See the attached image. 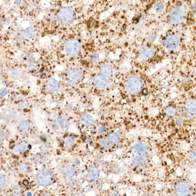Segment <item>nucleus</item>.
I'll return each mask as SVG.
<instances>
[{"label":"nucleus","instance_id":"1","mask_svg":"<svg viewBox=\"0 0 196 196\" xmlns=\"http://www.w3.org/2000/svg\"><path fill=\"white\" fill-rule=\"evenodd\" d=\"M57 18L61 24L65 25L70 24L74 19L75 13L69 7H62L58 11Z\"/></svg>","mask_w":196,"mask_h":196},{"label":"nucleus","instance_id":"2","mask_svg":"<svg viewBox=\"0 0 196 196\" xmlns=\"http://www.w3.org/2000/svg\"><path fill=\"white\" fill-rule=\"evenodd\" d=\"M142 86V83L141 80L136 76H131L126 80V90L130 94L138 93L141 91Z\"/></svg>","mask_w":196,"mask_h":196},{"label":"nucleus","instance_id":"3","mask_svg":"<svg viewBox=\"0 0 196 196\" xmlns=\"http://www.w3.org/2000/svg\"><path fill=\"white\" fill-rule=\"evenodd\" d=\"M181 4H176L172 9L170 14V20L174 24H181L184 21L185 13L184 9L181 8Z\"/></svg>","mask_w":196,"mask_h":196},{"label":"nucleus","instance_id":"4","mask_svg":"<svg viewBox=\"0 0 196 196\" xmlns=\"http://www.w3.org/2000/svg\"><path fill=\"white\" fill-rule=\"evenodd\" d=\"M179 44V39L176 34H171L163 40V45L168 50H174L177 48Z\"/></svg>","mask_w":196,"mask_h":196},{"label":"nucleus","instance_id":"5","mask_svg":"<svg viewBox=\"0 0 196 196\" xmlns=\"http://www.w3.org/2000/svg\"><path fill=\"white\" fill-rule=\"evenodd\" d=\"M80 50V43L76 40H70L65 43V51L68 55L71 56L77 55Z\"/></svg>","mask_w":196,"mask_h":196},{"label":"nucleus","instance_id":"6","mask_svg":"<svg viewBox=\"0 0 196 196\" xmlns=\"http://www.w3.org/2000/svg\"><path fill=\"white\" fill-rule=\"evenodd\" d=\"M36 179L38 184L40 185L47 186L51 181V174L47 169L41 170L37 175Z\"/></svg>","mask_w":196,"mask_h":196},{"label":"nucleus","instance_id":"7","mask_svg":"<svg viewBox=\"0 0 196 196\" xmlns=\"http://www.w3.org/2000/svg\"><path fill=\"white\" fill-rule=\"evenodd\" d=\"M175 189L176 194L179 196H187L191 193V186L188 183L183 181L178 182Z\"/></svg>","mask_w":196,"mask_h":196},{"label":"nucleus","instance_id":"8","mask_svg":"<svg viewBox=\"0 0 196 196\" xmlns=\"http://www.w3.org/2000/svg\"><path fill=\"white\" fill-rule=\"evenodd\" d=\"M139 57L142 60H147L150 59L155 54V50L153 47L147 45H144L140 48Z\"/></svg>","mask_w":196,"mask_h":196},{"label":"nucleus","instance_id":"9","mask_svg":"<svg viewBox=\"0 0 196 196\" xmlns=\"http://www.w3.org/2000/svg\"><path fill=\"white\" fill-rule=\"evenodd\" d=\"M81 72L77 68H71L67 72V78L69 82L72 84L78 81L81 78Z\"/></svg>","mask_w":196,"mask_h":196},{"label":"nucleus","instance_id":"10","mask_svg":"<svg viewBox=\"0 0 196 196\" xmlns=\"http://www.w3.org/2000/svg\"><path fill=\"white\" fill-rule=\"evenodd\" d=\"M185 109L191 115L196 114V99H189L185 104Z\"/></svg>","mask_w":196,"mask_h":196},{"label":"nucleus","instance_id":"11","mask_svg":"<svg viewBox=\"0 0 196 196\" xmlns=\"http://www.w3.org/2000/svg\"><path fill=\"white\" fill-rule=\"evenodd\" d=\"M100 75L105 78H110L113 75V68L111 66L108 64H104L100 68Z\"/></svg>","mask_w":196,"mask_h":196},{"label":"nucleus","instance_id":"12","mask_svg":"<svg viewBox=\"0 0 196 196\" xmlns=\"http://www.w3.org/2000/svg\"><path fill=\"white\" fill-rule=\"evenodd\" d=\"M94 83L95 85L99 88H104L108 84V81L106 78L101 75H97L94 78Z\"/></svg>","mask_w":196,"mask_h":196},{"label":"nucleus","instance_id":"13","mask_svg":"<svg viewBox=\"0 0 196 196\" xmlns=\"http://www.w3.org/2000/svg\"><path fill=\"white\" fill-rule=\"evenodd\" d=\"M134 150L138 156H143L145 155L147 150V146L143 143H138L134 146Z\"/></svg>","mask_w":196,"mask_h":196},{"label":"nucleus","instance_id":"14","mask_svg":"<svg viewBox=\"0 0 196 196\" xmlns=\"http://www.w3.org/2000/svg\"><path fill=\"white\" fill-rule=\"evenodd\" d=\"M59 83L54 79H50L46 83L47 88L50 91H56L59 88Z\"/></svg>","mask_w":196,"mask_h":196},{"label":"nucleus","instance_id":"15","mask_svg":"<svg viewBox=\"0 0 196 196\" xmlns=\"http://www.w3.org/2000/svg\"><path fill=\"white\" fill-rule=\"evenodd\" d=\"M81 121L85 126H90L94 122V119L88 114H85L81 117Z\"/></svg>","mask_w":196,"mask_h":196},{"label":"nucleus","instance_id":"16","mask_svg":"<svg viewBox=\"0 0 196 196\" xmlns=\"http://www.w3.org/2000/svg\"><path fill=\"white\" fill-rule=\"evenodd\" d=\"M145 159L143 156H138L135 157L133 161V164L137 167H143L145 164Z\"/></svg>","mask_w":196,"mask_h":196},{"label":"nucleus","instance_id":"17","mask_svg":"<svg viewBox=\"0 0 196 196\" xmlns=\"http://www.w3.org/2000/svg\"><path fill=\"white\" fill-rule=\"evenodd\" d=\"M27 147V144L25 142H22L21 143L18 144L17 145H15L12 151L14 153H18L24 152L26 149Z\"/></svg>","mask_w":196,"mask_h":196},{"label":"nucleus","instance_id":"18","mask_svg":"<svg viewBox=\"0 0 196 196\" xmlns=\"http://www.w3.org/2000/svg\"><path fill=\"white\" fill-rule=\"evenodd\" d=\"M89 177L92 179H97L100 175V170L98 167H92L88 172Z\"/></svg>","mask_w":196,"mask_h":196},{"label":"nucleus","instance_id":"19","mask_svg":"<svg viewBox=\"0 0 196 196\" xmlns=\"http://www.w3.org/2000/svg\"><path fill=\"white\" fill-rule=\"evenodd\" d=\"M107 139L109 141V142L111 144H117L120 141L119 135H118V133H110L108 136Z\"/></svg>","mask_w":196,"mask_h":196},{"label":"nucleus","instance_id":"20","mask_svg":"<svg viewBox=\"0 0 196 196\" xmlns=\"http://www.w3.org/2000/svg\"><path fill=\"white\" fill-rule=\"evenodd\" d=\"M64 172L66 177L71 178L75 174V169L72 166H67L64 169Z\"/></svg>","mask_w":196,"mask_h":196},{"label":"nucleus","instance_id":"21","mask_svg":"<svg viewBox=\"0 0 196 196\" xmlns=\"http://www.w3.org/2000/svg\"><path fill=\"white\" fill-rule=\"evenodd\" d=\"M23 35L26 38H32L35 36V31L33 28H28L24 31Z\"/></svg>","mask_w":196,"mask_h":196},{"label":"nucleus","instance_id":"22","mask_svg":"<svg viewBox=\"0 0 196 196\" xmlns=\"http://www.w3.org/2000/svg\"><path fill=\"white\" fill-rule=\"evenodd\" d=\"M177 108L172 106H170L167 107L166 108L165 110V113L166 114L169 116H174L177 113Z\"/></svg>","mask_w":196,"mask_h":196},{"label":"nucleus","instance_id":"23","mask_svg":"<svg viewBox=\"0 0 196 196\" xmlns=\"http://www.w3.org/2000/svg\"><path fill=\"white\" fill-rule=\"evenodd\" d=\"M19 127L21 131H22L23 132H26L29 130V124L26 121L22 120L20 121V122L19 123Z\"/></svg>","mask_w":196,"mask_h":196},{"label":"nucleus","instance_id":"24","mask_svg":"<svg viewBox=\"0 0 196 196\" xmlns=\"http://www.w3.org/2000/svg\"><path fill=\"white\" fill-rule=\"evenodd\" d=\"M21 75V71L19 69L14 68L10 71V76L11 78L15 79L20 77Z\"/></svg>","mask_w":196,"mask_h":196},{"label":"nucleus","instance_id":"25","mask_svg":"<svg viewBox=\"0 0 196 196\" xmlns=\"http://www.w3.org/2000/svg\"><path fill=\"white\" fill-rule=\"evenodd\" d=\"M59 124L60 125V127L62 129L67 128L69 125V121L65 119V118H62L61 119L59 120Z\"/></svg>","mask_w":196,"mask_h":196},{"label":"nucleus","instance_id":"26","mask_svg":"<svg viewBox=\"0 0 196 196\" xmlns=\"http://www.w3.org/2000/svg\"><path fill=\"white\" fill-rule=\"evenodd\" d=\"M74 141H75L74 139L71 137H67L64 140L65 145L67 147L71 146L74 143Z\"/></svg>","mask_w":196,"mask_h":196},{"label":"nucleus","instance_id":"27","mask_svg":"<svg viewBox=\"0 0 196 196\" xmlns=\"http://www.w3.org/2000/svg\"><path fill=\"white\" fill-rule=\"evenodd\" d=\"M164 8V6L163 4L161 2L157 3L155 6V9L157 12H162V11L163 10Z\"/></svg>","mask_w":196,"mask_h":196},{"label":"nucleus","instance_id":"28","mask_svg":"<svg viewBox=\"0 0 196 196\" xmlns=\"http://www.w3.org/2000/svg\"><path fill=\"white\" fill-rule=\"evenodd\" d=\"M101 145L104 148H109L111 146V144L108 139H103L101 142Z\"/></svg>","mask_w":196,"mask_h":196},{"label":"nucleus","instance_id":"29","mask_svg":"<svg viewBox=\"0 0 196 196\" xmlns=\"http://www.w3.org/2000/svg\"><path fill=\"white\" fill-rule=\"evenodd\" d=\"M19 171H20L21 172H25L27 170V166L25 163L21 164L20 166H19Z\"/></svg>","mask_w":196,"mask_h":196},{"label":"nucleus","instance_id":"30","mask_svg":"<svg viewBox=\"0 0 196 196\" xmlns=\"http://www.w3.org/2000/svg\"><path fill=\"white\" fill-rule=\"evenodd\" d=\"M189 158L192 161L196 162V150L191 152L189 155Z\"/></svg>","mask_w":196,"mask_h":196},{"label":"nucleus","instance_id":"31","mask_svg":"<svg viewBox=\"0 0 196 196\" xmlns=\"http://www.w3.org/2000/svg\"><path fill=\"white\" fill-rule=\"evenodd\" d=\"M5 182H6V179H5V177L2 174H1V177H0V184H1V186L5 184Z\"/></svg>","mask_w":196,"mask_h":196},{"label":"nucleus","instance_id":"32","mask_svg":"<svg viewBox=\"0 0 196 196\" xmlns=\"http://www.w3.org/2000/svg\"><path fill=\"white\" fill-rule=\"evenodd\" d=\"M7 94H8V91H7L6 89L3 88L1 89V96L2 97H5V96H6Z\"/></svg>","mask_w":196,"mask_h":196},{"label":"nucleus","instance_id":"33","mask_svg":"<svg viewBox=\"0 0 196 196\" xmlns=\"http://www.w3.org/2000/svg\"><path fill=\"white\" fill-rule=\"evenodd\" d=\"M156 39V35L155 34H152L148 37V40L150 42H153Z\"/></svg>","mask_w":196,"mask_h":196},{"label":"nucleus","instance_id":"34","mask_svg":"<svg viewBox=\"0 0 196 196\" xmlns=\"http://www.w3.org/2000/svg\"><path fill=\"white\" fill-rule=\"evenodd\" d=\"M183 122V120L182 119H178L177 120V121H176V123H177V124L178 125H180V124H181Z\"/></svg>","mask_w":196,"mask_h":196},{"label":"nucleus","instance_id":"35","mask_svg":"<svg viewBox=\"0 0 196 196\" xmlns=\"http://www.w3.org/2000/svg\"><path fill=\"white\" fill-rule=\"evenodd\" d=\"M23 184L24 186H27L28 185V184H29V182H28V181L27 180H25L23 181Z\"/></svg>","mask_w":196,"mask_h":196},{"label":"nucleus","instance_id":"36","mask_svg":"<svg viewBox=\"0 0 196 196\" xmlns=\"http://www.w3.org/2000/svg\"><path fill=\"white\" fill-rule=\"evenodd\" d=\"M92 59L93 61H95V60H97L99 58V56L98 55H95L92 56Z\"/></svg>","mask_w":196,"mask_h":196},{"label":"nucleus","instance_id":"37","mask_svg":"<svg viewBox=\"0 0 196 196\" xmlns=\"http://www.w3.org/2000/svg\"><path fill=\"white\" fill-rule=\"evenodd\" d=\"M142 94H143L144 95H147V93H148V92H147V89L146 88L142 90Z\"/></svg>","mask_w":196,"mask_h":196},{"label":"nucleus","instance_id":"38","mask_svg":"<svg viewBox=\"0 0 196 196\" xmlns=\"http://www.w3.org/2000/svg\"><path fill=\"white\" fill-rule=\"evenodd\" d=\"M104 130H105V128H104V127H101L100 128V129H99V131L100 132V133H103V131H104Z\"/></svg>","mask_w":196,"mask_h":196},{"label":"nucleus","instance_id":"39","mask_svg":"<svg viewBox=\"0 0 196 196\" xmlns=\"http://www.w3.org/2000/svg\"><path fill=\"white\" fill-rule=\"evenodd\" d=\"M91 141V139L89 138H87L86 140L85 141V142H89Z\"/></svg>","mask_w":196,"mask_h":196}]
</instances>
